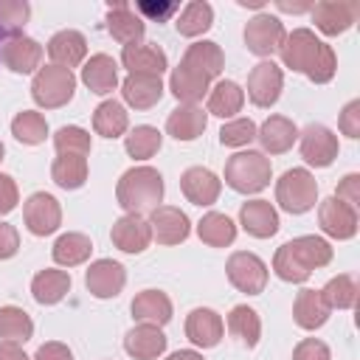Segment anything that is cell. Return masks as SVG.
<instances>
[{
    "mask_svg": "<svg viewBox=\"0 0 360 360\" xmlns=\"http://www.w3.org/2000/svg\"><path fill=\"white\" fill-rule=\"evenodd\" d=\"M278 53H281L284 68L304 73L315 84H326L338 73V56H335L332 45L318 39L315 31H309V28H292L284 37Z\"/></svg>",
    "mask_w": 360,
    "mask_h": 360,
    "instance_id": "1",
    "label": "cell"
},
{
    "mask_svg": "<svg viewBox=\"0 0 360 360\" xmlns=\"http://www.w3.org/2000/svg\"><path fill=\"white\" fill-rule=\"evenodd\" d=\"M332 262V245L323 236L307 233L284 242L273 256V273L287 284H304L312 270Z\"/></svg>",
    "mask_w": 360,
    "mask_h": 360,
    "instance_id": "2",
    "label": "cell"
},
{
    "mask_svg": "<svg viewBox=\"0 0 360 360\" xmlns=\"http://www.w3.org/2000/svg\"><path fill=\"white\" fill-rule=\"evenodd\" d=\"M163 177L152 166H132L118 177L115 200L127 214H143L163 202Z\"/></svg>",
    "mask_w": 360,
    "mask_h": 360,
    "instance_id": "3",
    "label": "cell"
},
{
    "mask_svg": "<svg viewBox=\"0 0 360 360\" xmlns=\"http://www.w3.org/2000/svg\"><path fill=\"white\" fill-rule=\"evenodd\" d=\"M273 163L264 152L242 149L225 160V183L239 194H259L270 186Z\"/></svg>",
    "mask_w": 360,
    "mask_h": 360,
    "instance_id": "4",
    "label": "cell"
},
{
    "mask_svg": "<svg viewBox=\"0 0 360 360\" xmlns=\"http://www.w3.org/2000/svg\"><path fill=\"white\" fill-rule=\"evenodd\" d=\"M76 93V76L68 68L59 65H45L34 73L31 82V98L42 110H59L65 107Z\"/></svg>",
    "mask_w": 360,
    "mask_h": 360,
    "instance_id": "5",
    "label": "cell"
},
{
    "mask_svg": "<svg viewBox=\"0 0 360 360\" xmlns=\"http://www.w3.org/2000/svg\"><path fill=\"white\" fill-rule=\"evenodd\" d=\"M276 202L287 214H307L318 202V180L309 169H287L276 180Z\"/></svg>",
    "mask_w": 360,
    "mask_h": 360,
    "instance_id": "6",
    "label": "cell"
},
{
    "mask_svg": "<svg viewBox=\"0 0 360 360\" xmlns=\"http://www.w3.org/2000/svg\"><path fill=\"white\" fill-rule=\"evenodd\" d=\"M225 276H228V281H231L239 292H245V295H259V292H264V287H267L270 270H267V264H264L256 253H250V250H233V253L228 256V262H225Z\"/></svg>",
    "mask_w": 360,
    "mask_h": 360,
    "instance_id": "7",
    "label": "cell"
},
{
    "mask_svg": "<svg viewBox=\"0 0 360 360\" xmlns=\"http://www.w3.org/2000/svg\"><path fill=\"white\" fill-rule=\"evenodd\" d=\"M284 37H287L284 22L276 14H267V11L250 17L248 25H245V45H248L250 53H256L262 59H270L273 53H278Z\"/></svg>",
    "mask_w": 360,
    "mask_h": 360,
    "instance_id": "8",
    "label": "cell"
},
{
    "mask_svg": "<svg viewBox=\"0 0 360 360\" xmlns=\"http://www.w3.org/2000/svg\"><path fill=\"white\" fill-rule=\"evenodd\" d=\"M298 141H301V158L309 166H315V169L332 166L335 158H338V152H340L338 135L326 124H307L298 132Z\"/></svg>",
    "mask_w": 360,
    "mask_h": 360,
    "instance_id": "9",
    "label": "cell"
},
{
    "mask_svg": "<svg viewBox=\"0 0 360 360\" xmlns=\"http://www.w3.org/2000/svg\"><path fill=\"white\" fill-rule=\"evenodd\" d=\"M22 222L34 236H51L62 225V205L48 191H34L22 205Z\"/></svg>",
    "mask_w": 360,
    "mask_h": 360,
    "instance_id": "10",
    "label": "cell"
},
{
    "mask_svg": "<svg viewBox=\"0 0 360 360\" xmlns=\"http://www.w3.org/2000/svg\"><path fill=\"white\" fill-rule=\"evenodd\" d=\"M284 90V73L273 59H262L248 73V98L256 107H273Z\"/></svg>",
    "mask_w": 360,
    "mask_h": 360,
    "instance_id": "11",
    "label": "cell"
},
{
    "mask_svg": "<svg viewBox=\"0 0 360 360\" xmlns=\"http://www.w3.org/2000/svg\"><path fill=\"white\" fill-rule=\"evenodd\" d=\"M146 222H149L152 239L158 245H180L191 233V219L177 205H158V208H152Z\"/></svg>",
    "mask_w": 360,
    "mask_h": 360,
    "instance_id": "12",
    "label": "cell"
},
{
    "mask_svg": "<svg viewBox=\"0 0 360 360\" xmlns=\"http://www.w3.org/2000/svg\"><path fill=\"white\" fill-rule=\"evenodd\" d=\"M127 284V270L121 262L112 259H96L90 262V267L84 270V287L93 298H115Z\"/></svg>",
    "mask_w": 360,
    "mask_h": 360,
    "instance_id": "13",
    "label": "cell"
},
{
    "mask_svg": "<svg viewBox=\"0 0 360 360\" xmlns=\"http://www.w3.org/2000/svg\"><path fill=\"white\" fill-rule=\"evenodd\" d=\"M0 62L11 70V73H37L39 62H42V45L34 37L25 34H14L6 37L0 45Z\"/></svg>",
    "mask_w": 360,
    "mask_h": 360,
    "instance_id": "14",
    "label": "cell"
},
{
    "mask_svg": "<svg viewBox=\"0 0 360 360\" xmlns=\"http://www.w3.org/2000/svg\"><path fill=\"white\" fill-rule=\"evenodd\" d=\"M357 14H360V6L354 0H323V3L312 6V22L326 37H338V34L349 31L354 25Z\"/></svg>",
    "mask_w": 360,
    "mask_h": 360,
    "instance_id": "15",
    "label": "cell"
},
{
    "mask_svg": "<svg viewBox=\"0 0 360 360\" xmlns=\"http://www.w3.org/2000/svg\"><path fill=\"white\" fill-rule=\"evenodd\" d=\"M318 225L332 239H352L357 233V208L338 197H326L318 205Z\"/></svg>",
    "mask_w": 360,
    "mask_h": 360,
    "instance_id": "16",
    "label": "cell"
},
{
    "mask_svg": "<svg viewBox=\"0 0 360 360\" xmlns=\"http://www.w3.org/2000/svg\"><path fill=\"white\" fill-rule=\"evenodd\" d=\"M180 191L188 202L200 205V208H208L219 200V191H222V180L205 169V166H188L183 174H180Z\"/></svg>",
    "mask_w": 360,
    "mask_h": 360,
    "instance_id": "17",
    "label": "cell"
},
{
    "mask_svg": "<svg viewBox=\"0 0 360 360\" xmlns=\"http://www.w3.org/2000/svg\"><path fill=\"white\" fill-rule=\"evenodd\" d=\"M110 239L124 253H143L152 242V228L141 214H124L112 222Z\"/></svg>",
    "mask_w": 360,
    "mask_h": 360,
    "instance_id": "18",
    "label": "cell"
},
{
    "mask_svg": "<svg viewBox=\"0 0 360 360\" xmlns=\"http://www.w3.org/2000/svg\"><path fill=\"white\" fill-rule=\"evenodd\" d=\"M225 335V321L208 307H197L186 315V338L200 349H214Z\"/></svg>",
    "mask_w": 360,
    "mask_h": 360,
    "instance_id": "19",
    "label": "cell"
},
{
    "mask_svg": "<svg viewBox=\"0 0 360 360\" xmlns=\"http://www.w3.org/2000/svg\"><path fill=\"white\" fill-rule=\"evenodd\" d=\"M239 225L256 239H270L278 231V211L270 200H248L239 208Z\"/></svg>",
    "mask_w": 360,
    "mask_h": 360,
    "instance_id": "20",
    "label": "cell"
},
{
    "mask_svg": "<svg viewBox=\"0 0 360 360\" xmlns=\"http://www.w3.org/2000/svg\"><path fill=\"white\" fill-rule=\"evenodd\" d=\"M48 56H51V65H59V68H79L84 59H87V39L82 31H73V28H62L56 31L51 39H48Z\"/></svg>",
    "mask_w": 360,
    "mask_h": 360,
    "instance_id": "21",
    "label": "cell"
},
{
    "mask_svg": "<svg viewBox=\"0 0 360 360\" xmlns=\"http://www.w3.org/2000/svg\"><path fill=\"white\" fill-rule=\"evenodd\" d=\"M169 90L180 104H197V101H202V96H208L211 79L202 70H197L180 59V65L169 76Z\"/></svg>",
    "mask_w": 360,
    "mask_h": 360,
    "instance_id": "22",
    "label": "cell"
},
{
    "mask_svg": "<svg viewBox=\"0 0 360 360\" xmlns=\"http://www.w3.org/2000/svg\"><path fill=\"white\" fill-rule=\"evenodd\" d=\"M163 79L149 73H127L121 82V96L132 110H152L163 98Z\"/></svg>",
    "mask_w": 360,
    "mask_h": 360,
    "instance_id": "23",
    "label": "cell"
},
{
    "mask_svg": "<svg viewBox=\"0 0 360 360\" xmlns=\"http://www.w3.org/2000/svg\"><path fill=\"white\" fill-rule=\"evenodd\" d=\"M166 343H169V338L163 335V329L152 326V323H138L124 335V352L129 357H135V360L160 357L166 352Z\"/></svg>",
    "mask_w": 360,
    "mask_h": 360,
    "instance_id": "24",
    "label": "cell"
},
{
    "mask_svg": "<svg viewBox=\"0 0 360 360\" xmlns=\"http://www.w3.org/2000/svg\"><path fill=\"white\" fill-rule=\"evenodd\" d=\"M121 65L129 73H149V76H160L169 68L166 51L160 45H149V42H132L121 48Z\"/></svg>",
    "mask_w": 360,
    "mask_h": 360,
    "instance_id": "25",
    "label": "cell"
},
{
    "mask_svg": "<svg viewBox=\"0 0 360 360\" xmlns=\"http://www.w3.org/2000/svg\"><path fill=\"white\" fill-rule=\"evenodd\" d=\"M82 82L90 93L107 96L118 87V62L110 53H93L82 65Z\"/></svg>",
    "mask_w": 360,
    "mask_h": 360,
    "instance_id": "26",
    "label": "cell"
},
{
    "mask_svg": "<svg viewBox=\"0 0 360 360\" xmlns=\"http://www.w3.org/2000/svg\"><path fill=\"white\" fill-rule=\"evenodd\" d=\"M256 138L267 155H284L298 141V127L287 115H270L262 127H256Z\"/></svg>",
    "mask_w": 360,
    "mask_h": 360,
    "instance_id": "27",
    "label": "cell"
},
{
    "mask_svg": "<svg viewBox=\"0 0 360 360\" xmlns=\"http://www.w3.org/2000/svg\"><path fill=\"white\" fill-rule=\"evenodd\" d=\"M132 318L138 323H152V326H166L172 321V298L163 292V290H141L132 304Z\"/></svg>",
    "mask_w": 360,
    "mask_h": 360,
    "instance_id": "28",
    "label": "cell"
},
{
    "mask_svg": "<svg viewBox=\"0 0 360 360\" xmlns=\"http://www.w3.org/2000/svg\"><path fill=\"white\" fill-rule=\"evenodd\" d=\"M107 31H110L112 39H118L121 45H132V42H141V39H143L146 22H143L141 14L132 11L129 3H110V11H107Z\"/></svg>",
    "mask_w": 360,
    "mask_h": 360,
    "instance_id": "29",
    "label": "cell"
},
{
    "mask_svg": "<svg viewBox=\"0 0 360 360\" xmlns=\"http://www.w3.org/2000/svg\"><path fill=\"white\" fill-rule=\"evenodd\" d=\"M208 127V112L197 104H180L166 118V132L174 141H197Z\"/></svg>",
    "mask_w": 360,
    "mask_h": 360,
    "instance_id": "30",
    "label": "cell"
},
{
    "mask_svg": "<svg viewBox=\"0 0 360 360\" xmlns=\"http://www.w3.org/2000/svg\"><path fill=\"white\" fill-rule=\"evenodd\" d=\"M329 312H332V309L326 307L321 290L304 287V290L295 295V301H292V321H295L301 329H307V332L321 329V326L329 321Z\"/></svg>",
    "mask_w": 360,
    "mask_h": 360,
    "instance_id": "31",
    "label": "cell"
},
{
    "mask_svg": "<svg viewBox=\"0 0 360 360\" xmlns=\"http://www.w3.org/2000/svg\"><path fill=\"white\" fill-rule=\"evenodd\" d=\"M70 292V273L68 270H56V267H45L31 278V295L37 304L42 307H53L59 304L65 295Z\"/></svg>",
    "mask_w": 360,
    "mask_h": 360,
    "instance_id": "32",
    "label": "cell"
},
{
    "mask_svg": "<svg viewBox=\"0 0 360 360\" xmlns=\"http://www.w3.org/2000/svg\"><path fill=\"white\" fill-rule=\"evenodd\" d=\"M93 129H96V135L110 138V141L112 138H121L129 129V112L124 110L121 101L107 98V101H101L93 110Z\"/></svg>",
    "mask_w": 360,
    "mask_h": 360,
    "instance_id": "33",
    "label": "cell"
},
{
    "mask_svg": "<svg viewBox=\"0 0 360 360\" xmlns=\"http://www.w3.org/2000/svg\"><path fill=\"white\" fill-rule=\"evenodd\" d=\"M90 253H93V242H90V236H84V233H79V231L62 233V236L53 242V248H51V256H53V262H56L59 267L84 264V262L90 259Z\"/></svg>",
    "mask_w": 360,
    "mask_h": 360,
    "instance_id": "34",
    "label": "cell"
},
{
    "mask_svg": "<svg viewBox=\"0 0 360 360\" xmlns=\"http://www.w3.org/2000/svg\"><path fill=\"white\" fill-rule=\"evenodd\" d=\"M87 172L90 166L84 155H56L51 163V180L65 191L82 188L87 183Z\"/></svg>",
    "mask_w": 360,
    "mask_h": 360,
    "instance_id": "35",
    "label": "cell"
},
{
    "mask_svg": "<svg viewBox=\"0 0 360 360\" xmlns=\"http://www.w3.org/2000/svg\"><path fill=\"white\" fill-rule=\"evenodd\" d=\"M245 104V90L233 79H222L208 90V112L217 118H233Z\"/></svg>",
    "mask_w": 360,
    "mask_h": 360,
    "instance_id": "36",
    "label": "cell"
},
{
    "mask_svg": "<svg viewBox=\"0 0 360 360\" xmlns=\"http://www.w3.org/2000/svg\"><path fill=\"white\" fill-rule=\"evenodd\" d=\"M197 236L211 248H228L236 239V222L222 211H208L197 222Z\"/></svg>",
    "mask_w": 360,
    "mask_h": 360,
    "instance_id": "37",
    "label": "cell"
},
{
    "mask_svg": "<svg viewBox=\"0 0 360 360\" xmlns=\"http://www.w3.org/2000/svg\"><path fill=\"white\" fill-rule=\"evenodd\" d=\"M183 62L191 65V68H197V70H202L208 79H217L222 73V68H225V53H222V48L217 42L200 39V42H191L186 48Z\"/></svg>",
    "mask_w": 360,
    "mask_h": 360,
    "instance_id": "38",
    "label": "cell"
},
{
    "mask_svg": "<svg viewBox=\"0 0 360 360\" xmlns=\"http://www.w3.org/2000/svg\"><path fill=\"white\" fill-rule=\"evenodd\" d=\"M214 25V8L205 0H191L183 6V11L174 20V28L180 37H200Z\"/></svg>",
    "mask_w": 360,
    "mask_h": 360,
    "instance_id": "39",
    "label": "cell"
},
{
    "mask_svg": "<svg viewBox=\"0 0 360 360\" xmlns=\"http://www.w3.org/2000/svg\"><path fill=\"white\" fill-rule=\"evenodd\" d=\"M228 332L233 338H239L248 349H253L262 338V321H259V312L248 304H236L231 312H228Z\"/></svg>",
    "mask_w": 360,
    "mask_h": 360,
    "instance_id": "40",
    "label": "cell"
},
{
    "mask_svg": "<svg viewBox=\"0 0 360 360\" xmlns=\"http://www.w3.org/2000/svg\"><path fill=\"white\" fill-rule=\"evenodd\" d=\"M34 335V321L22 307L6 304L0 307V338L11 343H25Z\"/></svg>",
    "mask_w": 360,
    "mask_h": 360,
    "instance_id": "41",
    "label": "cell"
},
{
    "mask_svg": "<svg viewBox=\"0 0 360 360\" xmlns=\"http://www.w3.org/2000/svg\"><path fill=\"white\" fill-rule=\"evenodd\" d=\"M11 135L25 146H37L48 138V121L37 110H22L11 118Z\"/></svg>",
    "mask_w": 360,
    "mask_h": 360,
    "instance_id": "42",
    "label": "cell"
},
{
    "mask_svg": "<svg viewBox=\"0 0 360 360\" xmlns=\"http://www.w3.org/2000/svg\"><path fill=\"white\" fill-rule=\"evenodd\" d=\"M160 143H163L160 129H158V127H149V124L135 127V129L124 138V149H127V155L135 158V160H149V158L160 149Z\"/></svg>",
    "mask_w": 360,
    "mask_h": 360,
    "instance_id": "43",
    "label": "cell"
},
{
    "mask_svg": "<svg viewBox=\"0 0 360 360\" xmlns=\"http://www.w3.org/2000/svg\"><path fill=\"white\" fill-rule=\"evenodd\" d=\"M321 295H323L329 309H352L357 301V281H354V276L340 273L323 284Z\"/></svg>",
    "mask_w": 360,
    "mask_h": 360,
    "instance_id": "44",
    "label": "cell"
},
{
    "mask_svg": "<svg viewBox=\"0 0 360 360\" xmlns=\"http://www.w3.org/2000/svg\"><path fill=\"white\" fill-rule=\"evenodd\" d=\"M53 146H56V155H90L93 149V138L87 129L76 127V124H68V127H59L56 135H53Z\"/></svg>",
    "mask_w": 360,
    "mask_h": 360,
    "instance_id": "45",
    "label": "cell"
},
{
    "mask_svg": "<svg viewBox=\"0 0 360 360\" xmlns=\"http://www.w3.org/2000/svg\"><path fill=\"white\" fill-rule=\"evenodd\" d=\"M28 17H31V6L25 0H0V31L6 37L22 34Z\"/></svg>",
    "mask_w": 360,
    "mask_h": 360,
    "instance_id": "46",
    "label": "cell"
},
{
    "mask_svg": "<svg viewBox=\"0 0 360 360\" xmlns=\"http://www.w3.org/2000/svg\"><path fill=\"white\" fill-rule=\"evenodd\" d=\"M256 138V124L250 118H231L219 129V143L222 146H248Z\"/></svg>",
    "mask_w": 360,
    "mask_h": 360,
    "instance_id": "47",
    "label": "cell"
},
{
    "mask_svg": "<svg viewBox=\"0 0 360 360\" xmlns=\"http://www.w3.org/2000/svg\"><path fill=\"white\" fill-rule=\"evenodd\" d=\"M292 360H332V352L318 338H304L292 349Z\"/></svg>",
    "mask_w": 360,
    "mask_h": 360,
    "instance_id": "48",
    "label": "cell"
},
{
    "mask_svg": "<svg viewBox=\"0 0 360 360\" xmlns=\"http://www.w3.org/2000/svg\"><path fill=\"white\" fill-rule=\"evenodd\" d=\"M338 129L349 138H360V98H352L338 118Z\"/></svg>",
    "mask_w": 360,
    "mask_h": 360,
    "instance_id": "49",
    "label": "cell"
},
{
    "mask_svg": "<svg viewBox=\"0 0 360 360\" xmlns=\"http://www.w3.org/2000/svg\"><path fill=\"white\" fill-rule=\"evenodd\" d=\"M17 202H20V188H17L14 177L6 174V172H0V217L8 214V211H14Z\"/></svg>",
    "mask_w": 360,
    "mask_h": 360,
    "instance_id": "50",
    "label": "cell"
},
{
    "mask_svg": "<svg viewBox=\"0 0 360 360\" xmlns=\"http://www.w3.org/2000/svg\"><path fill=\"white\" fill-rule=\"evenodd\" d=\"M332 197H338V200H343V202H349V205H357V202H360V174H354V172L346 174Z\"/></svg>",
    "mask_w": 360,
    "mask_h": 360,
    "instance_id": "51",
    "label": "cell"
},
{
    "mask_svg": "<svg viewBox=\"0 0 360 360\" xmlns=\"http://www.w3.org/2000/svg\"><path fill=\"white\" fill-rule=\"evenodd\" d=\"M17 250H20V233H17V228L8 225V222H0V262L3 259H11Z\"/></svg>",
    "mask_w": 360,
    "mask_h": 360,
    "instance_id": "52",
    "label": "cell"
},
{
    "mask_svg": "<svg viewBox=\"0 0 360 360\" xmlns=\"http://www.w3.org/2000/svg\"><path fill=\"white\" fill-rule=\"evenodd\" d=\"M34 360H73V352L59 340H48V343H42L37 349Z\"/></svg>",
    "mask_w": 360,
    "mask_h": 360,
    "instance_id": "53",
    "label": "cell"
},
{
    "mask_svg": "<svg viewBox=\"0 0 360 360\" xmlns=\"http://www.w3.org/2000/svg\"><path fill=\"white\" fill-rule=\"evenodd\" d=\"M0 360H31L20 343H11V340H0Z\"/></svg>",
    "mask_w": 360,
    "mask_h": 360,
    "instance_id": "54",
    "label": "cell"
},
{
    "mask_svg": "<svg viewBox=\"0 0 360 360\" xmlns=\"http://www.w3.org/2000/svg\"><path fill=\"white\" fill-rule=\"evenodd\" d=\"M177 6L174 3H166V6H152V3H138V11L141 14H149V17H158V20H163V17H169L172 11H174Z\"/></svg>",
    "mask_w": 360,
    "mask_h": 360,
    "instance_id": "55",
    "label": "cell"
},
{
    "mask_svg": "<svg viewBox=\"0 0 360 360\" xmlns=\"http://www.w3.org/2000/svg\"><path fill=\"white\" fill-rule=\"evenodd\" d=\"M312 6H315V3H287V0H278V3H276V8H281V11H292V14L312 11Z\"/></svg>",
    "mask_w": 360,
    "mask_h": 360,
    "instance_id": "56",
    "label": "cell"
},
{
    "mask_svg": "<svg viewBox=\"0 0 360 360\" xmlns=\"http://www.w3.org/2000/svg\"><path fill=\"white\" fill-rule=\"evenodd\" d=\"M166 360H205L197 349H177V352H172Z\"/></svg>",
    "mask_w": 360,
    "mask_h": 360,
    "instance_id": "57",
    "label": "cell"
},
{
    "mask_svg": "<svg viewBox=\"0 0 360 360\" xmlns=\"http://www.w3.org/2000/svg\"><path fill=\"white\" fill-rule=\"evenodd\" d=\"M3 155H6V146H3V141H0V163H3Z\"/></svg>",
    "mask_w": 360,
    "mask_h": 360,
    "instance_id": "58",
    "label": "cell"
}]
</instances>
